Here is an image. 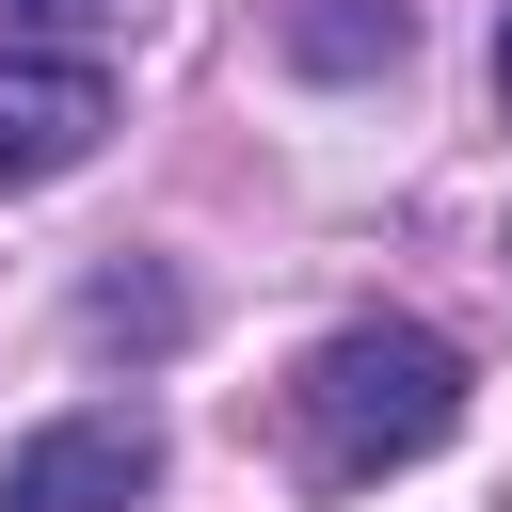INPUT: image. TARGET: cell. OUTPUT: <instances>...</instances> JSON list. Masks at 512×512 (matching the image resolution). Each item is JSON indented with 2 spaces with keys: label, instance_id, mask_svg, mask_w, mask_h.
Here are the masks:
<instances>
[{
  "label": "cell",
  "instance_id": "1",
  "mask_svg": "<svg viewBox=\"0 0 512 512\" xmlns=\"http://www.w3.org/2000/svg\"><path fill=\"white\" fill-rule=\"evenodd\" d=\"M288 416H304L320 480L432 464V448H448V416H464V352H448L432 320H352V336H320V352H304Z\"/></svg>",
  "mask_w": 512,
  "mask_h": 512
},
{
  "label": "cell",
  "instance_id": "2",
  "mask_svg": "<svg viewBox=\"0 0 512 512\" xmlns=\"http://www.w3.org/2000/svg\"><path fill=\"white\" fill-rule=\"evenodd\" d=\"M144 496H160V432H144L128 400L48 416V432L0 464V512H144Z\"/></svg>",
  "mask_w": 512,
  "mask_h": 512
},
{
  "label": "cell",
  "instance_id": "3",
  "mask_svg": "<svg viewBox=\"0 0 512 512\" xmlns=\"http://www.w3.org/2000/svg\"><path fill=\"white\" fill-rule=\"evenodd\" d=\"M96 128H112V80H96L80 48H0V192L80 176V160H96Z\"/></svg>",
  "mask_w": 512,
  "mask_h": 512
},
{
  "label": "cell",
  "instance_id": "4",
  "mask_svg": "<svg viewBox=\"0 0 512 512\" xmlns=\"http://www.w3.org/2000/svg\"><path fill=\"white\" fill-rule=\"evenodd\" d=\"M80 336H96V352H112V336L160 352V336H176V288H160V272H96V288H80Z\"/></svg>",
  "mask_w": 512,
  "mask_h": 512
},
{
  "label": "cell",
  "instance_id": "5",
  "mask_svg": "<svg viewBox=\"0 0 512 512\" xmlns=\"http://www.w3.org/2000/svg\"><path fill=\"white\" fill-rule=\"evenodd\" d=\"M0 16H16V32H96L112 0H0Z\"/></svg>",
  "mask_w": 512,
  "mask_h": 512
},
{
  "label": "cell",
  "instance_id": "6",
  "mask_svg": "<svg viewBox=\"0 0 512 512\" xmlns=\"http://www.w3.org/2000/svg\"><path fill=\"white\" fill-rule=\"evenodd\" d=\"M496 96H512V16H496Z\"/></svg>",
  "mask_w": 512,
  "mask_h": 512
}]
</instances>
